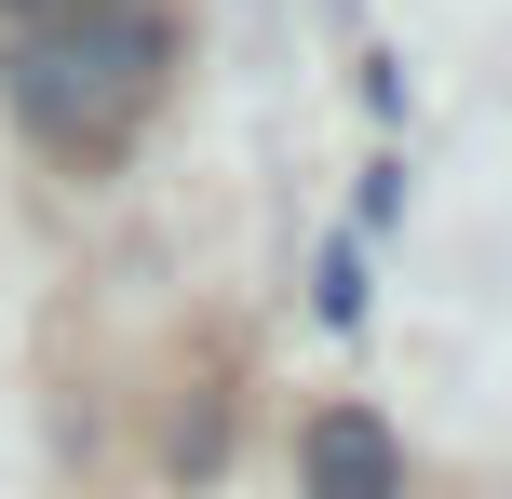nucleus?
<instances>
[{
	"mask_svg": "<svg viewBox=\"0 0 512 499\" xmlns=\"http://www.w3.org/2000/svg\"><path fill=\"white\" fill-rule=\"evenodd\" d=\"M297 473H310V499H405V446H391L364 405H324V419L297 432Z\"/></svg>",
	"mask_w": 512,
	"mask_h": 499,
	"instance_id": "nucleus-2",
	"label": "nucleus"
},
{
	"mask_svg": "<svg viewBox=\"0 0 512 499\" xmlns=\"http://www.w3.org/2000/svg\"><path fill=\"white\" fill-rule=\"evenodd\" d=\"M324 324H364V257H324Z\"/></svg>",
	"mask_w": 512,
	"mask_h": 499,
	"instance_id": "nucleus-3",
	"label": "nucleus"
},
{
	"mask_svg": "<svg viewBox=\"0 0 512 499\" xmlns=\"http://www.w3.org/2000/svg\"><path fill=\"white\" fill-rule=\"evenodd\" d=\"M162 68H176V54H162V27H149V14H108V0H81V14L27 27V41L0 54L14 108L54 135V149H108V135L162 95Z\"/></svg>",
	"mask_w": 512,
	"mask_h": 499,
	"instance_id": "nucleus-1",
	"label": "nucleus"
},
{
	"mask_svg": "<svg viewBox=\"0 0 512 499\" xmlns=\"http://www.w3.org/2000/svg\"><path fill=\"white\" fill-rule=\"evenodd\" d=\"M54 14H81V0H54Z\"/></svg>",
	"mask_w": 512,
	"mask_h": 499,
	"instance_id": "nucleus-4",
	"label": "nucleus"
}]
</instances>
